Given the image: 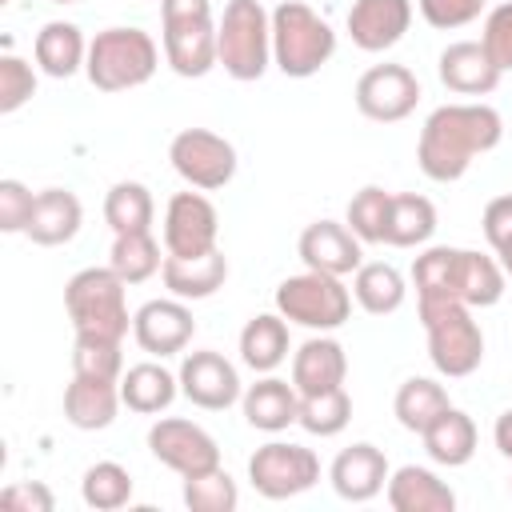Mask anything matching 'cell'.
<instances>
[{
  "label": "cell",
  "instance_id": "obj_18",
  "mask_svg": "<svg viewBox=\"0 0 512 512\" xmlns=\"http://www.w3.org/2000/svg\"><path fill=\"white\" fill-rule=\"evenodd\" d=\"M440 84L456 96H488L500 84V68L480 40H456L440 52Z\"/></svg>",
  "mask_w": 512,
  "mask_h": 512
},
{
  "label": "cell",
  "instance_id": "obj_27",
  "mask_svg": "<svg viewBox=\"0 0 512 512\" xmlns=\"http://www.w3.org/2000/svg\"><path fill=\"white\" fill-rule=\"evenodd\" d=\"M32 52H36L40 72L52 76V80H68V76L80 72L84 60H88V44H84L80 28L68 24V20H48V24L36 32Z\"/></svg>",
  "mask_w": 512,
  "mask_h": 512
},
{
  "label": "cell",
  "instance_id": "obj_8",
  "mask_svg": "<svg viewBox=\"0 0 512 512\" xmlns=\"http://www.w3.org/2000/svg\"><path fill=\"white\" fill-rule=\"evenodd\" d=\"M276 312L288 324L312 328V332H332L352 316V292L340 284V276H324V272H300L288 276L276 288Z\"/></svg>",
  "mask_w": 512,
  "mask_h": 512
},
{
  "label": "cell",
  "instance_id": "obj_24",
  "mask_svg": "<svg viewBox=\"0 0 512 512\" xmlns=\"http://www.w3.org/2000/svg\"><path fill=\"white\" fill-rule=\"evenodd\" d=\"M240 408H244V420H248L256 432H284V428L296 424V416H300V392H296V384H288V380L264 376V380H256V384L244 388Z\"/></svg>",
  "mask_w": 512,
  "mask_h": 512
},
{
  "label": "cell",
  "instance_id": "obj_3",
  "mask_svg": "<svg viewBox=\"0 0 512 512\" xmlns=\"http://www.w3.org/2000/svg\"><path fill=\"white\" fill-rule=\"evenodd\" d=\"M336 52V32L324 16H316L304 0H284L272 8V64L292 76H316Z\"/></svg>",
  "mask_w": 512,
  "mask_h": 512
},
{
  "label": "cell",
  "instance_id": "obj_10",
  "mask_svg": "<svg viewBox=\"0 0 512 512\" xmlns=\"http://www.w3.org/2000/svg\"><path fill=\"white\" fill-rule=\"evenodd\" d=\"M168 160H172L176 176L200 192H216L236 176V148L208 128L176 132L168 144Z\"/></svg>",
  "mask_w": 512,
  "mask_h": 512
},
{
  "label": "cell",
  "instance_id": "obj_49",
  "mask_svg": "<svg viewBox=\"0 0 512 512\" xmlns=\"http://www.w3.org/2000/svg\"><path fill=\"white\" fill-rule=\"evenodd\" d=\"M500 268H504V276L512 280V248H508V252H500Z\"/></svg>",
  "mask_w": 512,
  "mask_h": 512
},
{
  "label": "cell",
  "instance_id": "obj_42",
  "mask_svg": "<svg viewBox=\"0 0 512 512\" xmlns=\"http://www.w3.org/2000/svg\"><path fill=\"white\" fill-rule=\"evenodd\" d=\"M36 96V72L32 64H24L20 56L4 52L0 56V112L12 116L16 108H24Z\"/></svg>",
  "mask_w": 512,
  "mask_h": 512
},
{
  "label": "cell",
  "instance_id": "obj_26",
  "mask_svg": "<svg viewBox=\"0 0 512 512\" xmlns=\"http://www.w3.org/2000/svg\"><path fill=\"white\" fill-rule=\"evenodd\" d=\"M180 392V376H172L164 364L156 360H144V364H132L124 376H120V400L128 412H140V416H156L164 412Z\"/></svg>",
  "mask_w": 512,
  "mask_h": 512
},
{
  "label": "cell",
  "instance_id": "obj_16",
  "mask_svg": "<svg viewBox=\"0 0 512 512\" xmlns=\"http://www.w3.org/2000/svg\"><path fill=\"white\" fill-rule=\"evenodd\" d=\"M300 260L312 268V272H324V276H352L364 260H360V236L348 228V224H336V220H316L300 232Z\"/></svg>",
  "mask_w": 512,
  "mask_h": 512
},
{
  "label": "cell",
  "instance_id": "obj_40",
  "mask_svg": "<svg viewBox=\"0 0 512 512\" xmlns=\"http://www.w3.org/2000/svg\"><path fill=\"white\" fill-rule=\"evenodd\" d=\"M184 504L192 512H232L240 504V492L224 468H212L200 476H184Z\"/></svg>",
  "mask_w": 512,
  "mask_h": 512
},
{
  "label": "cell",
  "instance_id": "obj_7",
  "mask_svg": "<svg viewBox=\"0 0 512 512\" xmlns=\"http://www.w3.org/2000/svg\"><path fill=\"white\" fill-rule=\"evenodd\" d=\"M164 60L176 76L196 80L216 68V20L212 0H160Z\"/></svg>",
  "mask_w": 512,
  "mask_h": 512
},
{
  "label": "cell",
  "instance_id": "obj_14",
  "mask_svg": "<svg viewBox=\"0 0 512 512\" xmlns=\"http://www.w3.org/2000/svg\"><path fill=\"white\" fill-rule=\"evenodd\" d=\"M176 376H180V396L192 400L204 412H224V408H232L244 396L236 368L220 352H212V348L188 352Z\"/></svg>",
  "mask_w": 512,
  "mask_h": 512
},
{
  "label": "cell",
  "instance_id": "obj_50",
  "mask_svg": "<svg viewBox=\"0 0 512 512\" xmlns=\"http://www.w3.org/2000/svg\"><path fill=\"white\" fill-rule=\"evenodd\" d=\"M48 4H76V0H48Z\"/></svg>",
  "mask_w": 512,
  "mask_h": 512
},
{
  "label": "cell",
  "instance_id": "obj_9",
  "mask_svg": "<svg viewBox=\"0 0 512 512\" xmlns=\"http://www.w3.org/2000/svg\"><path fill=\"white\" fill-rule=\"evenodd\" d=\"M248 480H252V488H256L264 500H288V496L308 492V488L320 480V460H316V452L304 448V444L272 440V444H264V448L252 452V460H248Z\"/></svg>",
  "mask_w": 512,
  "mask_h": 512
},
{
  "label": "cell",
  "instance_id": "obj_13",
  "mask_svg": "<svg viewBox=\"0 0 512 512\" xmlns=\"http://www.w3.org/2000/svg\"><path fill=\"white\" fill-rule=\"evenodd\" d=\"M220 216L208 196L176 192L164 208V248L168 256H204L216 248Z\"/></svg>",
  "mask_w": 512,
  "mask_h": 512
},
{
  "label": "cell",
  "instance_id": "obj_43",
  "mask_svg": "<svg viewBox=\"0 0 512 512\" xmlns=\"http://www.w3.org/2000/svg\"><path fill=\"white\" fill-rule=\"evenodd\" d=\"M480 44L488 48V56L496 60L500 72H512V0L508 4H496L484 20V32H480Z\"/></svg>",
  "mask_w": 512,
  "mask_h": 512
},
{
  "label": "cell",
  "instance_id": "obj_33",
  "mask_svg": "<svg viewBox=\"0 0 512 512\" xmlns=\"http://www.w3.org/2000/svg\"><path fill=\"white\" fill-rule=\"evenodd\" d=\"M404 276L392 268V264H384V260H372V264H360L356 272H352V296H356V304L364 308V312H372V316H388V312H396L400 304H404Z\"/></svg>",
  "mask_w": 512,
  "mask_h": 512
},
{
  "label": "cell",
  "instance_id": "obj_19",
  "mask_svg": "<svg viewBox=\"0 0 512 512\" xmlns=\"http://www.w3.org/2000/svg\"><path fill=\"white\" fill-rule=\"evenodd\" d=\"M332 488L340 500H352V504H368L380 488H388V460L376 444L360 440L352 448H344L336 460H332Z\"/></svg>",
  "mask_w": 512,
  "mask_h": 512
},
{
  "label": "cell",
  "instance_id": "obj_28",
  "mask_svg": "<svg viewBox=\"0 0 512 512\" xmlns=\"http://www.w3.org/2000/svg\"><path fill=\"white\" fill-rule=\"evenodd\" d=\"M288 356V320L280 312H260L240 332V360L252 372H272Z\"/></svg>",
  "mask_w": 512,
  "mask_h": 512
},
{
  "label": "cell",
  "instance_id": "obj_11",
  "mask_svg": "<svg viewBox=\"0 0 512 512\" xmlns=\"http://www.w3.org/2000/svg\"><path fill=\"white\" fill-rule=\"evenodd\" d=\"M148 452H152L164 468H172V472H180V476H200V472L220 468V448H216V440H212L200 424L180 420V416H164V420H156V424L148 428Z\"/></svg>",
  "mask_w": 512,
  "mask_h": 512
},
{
  "label": "cell",
  "instance_id": "obj_22",
  "mask_svg": "<svg viewBox=\"0 0 512 512\" xmlns=\"http://www.w3.org/2000/svg\"><path fill=\"white\" fill-rule=\"evenodd\" d=\"M120 384L116 380H92V376H72L64 388V420L80 432H100L116 420L120 412Z\"/></svg>",
  "mask_w": 512,
  "mask_h": 512
},
{
  "label": "cell",
  "instance_id": "obj_45",
  "mask_svg": "<svg viewBox=\"0 0 512 512\" xmlns=\"http://www.w3.org/2000/svg\"><path fill=\"white\" fill-rule=\"evenodd\" d=\"M36 196L20 180H0V232H28Z\"/></svg>",
  "mask_w": 512,
  "mask_h": 512
},
{
  "label": "cell",
  "instance_id": "obj_39",
  "mask_svg": "<svg viewBox=\"0 0 512 512\" xmlns=\"http://www.w3.org/2000/svg\"><path fill=\"white\" fill-rule=\"evenodd\" d=\"M456 260H460V248H444V244L420 252L412 264L416 296H452L456 300Z\"/></svg>",
  "mask_w": 512,
  "mask_h": 512
},
{
  "label": "cell",
  "instance_id": "obj_31",
  "mask_svg": "<svg viewBox=\"0 0 512 512\" xmlns=\"http://www.w3.org/2000/svg\"><path fill=\"white\" fill-rule=\"evenodd\" d=\"M424 452H428L436 464H444V468L468 464L472 452H476V424H472V416L460 412V408H448V412L424 432Z\"/></svg>",
  "mask_w": 512,
  "mask_h": 512
},
{
  "label": "cell",
  "instance_id": "obj_17",
  "mask_svg": "<svg viewBox=\"0 0 512 512\" xmlns=\"http://www.w3.org/2000/svg\"><path fill=\"white\" fill-rule=\"evenodd\" d=\"M412 24V0H352L348 36L360 52H388Z\"/></svg>",
  "mask_w": 512,
  "mask_h": 512
},
{
  "label": "cell",
  "instance_id": "obj_34",
  "mask_svg": "<svg viewBox=\"0 0 512 512\" xmlns=\"http://www.w3.org/2000/svg\"><path fill=\"white\" fill-rule=\"evenodd\" d=\"M152 216H156V204H152V192L140 184V180H120L108 188L104 196V220L116 236L124 232H152Z\"/></svg>",
  "mask_w": 512,
  "mask_h": 512
},
{
  "label": "cell",
  "instance_id": "obj_47",
  "mask_svg": "<svg viewBox=\"0 0 512 512\" xmlns=\"http://www.w3.org/2000/svg\"><path fill=\"white\" fill-rule=\"evenodd\" d=\"M484 240L492 244V252L500 256V252H508L512 248V192L508 196H496V200H488V208H484Z\"/></svg>",
  "mask_w": 512,
  "mask_h": 512
},
{
  "label": "cell",
  "instance_id": "obj_36",
  "mask_svg": "<svg viewBox=\"0 0 512 512\" xmlns=\"http://www.w3.org/2000/svg\"><path fill=\"white\" fill-rule=\"evenodd\" d=\"M80 496H84V504L96 508V512H116V508H124V504L132 500V476H128V468H120L116 460H100V464H92V468L84 472Z\"/></svg>",
  "mask_w": 512,
  "mask_h": 512
},
{
  "label": "cell",
  "instance_id": "obj_44",
  "mask_svg": "<svg viewBox=\"0 0 512 512\" xmlns=\"http://www.w3.org/2000/svg\"><path fill=\"white\" fill-rule=\"evenodd\" d=\"M416 4H420V16H424L432 28L448 32V28L472 24V20L484 12L488 0H416Z\"/></svg>",
  "mask_w": 512,
  "mask_h": 512
},
{
  "label": "cell",
  "instance_id": "obj_29",
  "mask_svg": "<svg viewBox=\"0 0 512 512\" xmlns=\"http://www.w3.org/2000/svg\"><path fill=\"white\" fill-rule=\"evenodd\" d=\"M504 268L492 256H480L472 248H460L456 260V300H464L468 308H492L504 296Z\"/></svg>",
  "mask_w": 512,
  "mask_h": 512
},
{
  "label": "cell",
  "instance_id": "obj_12",
  "mask_svg": "<svg viewBox=\"0 0 512 512\" xmlns=\"http://www.w3.org/2000/svg\"><path fill=\"white\" fill-rule=\"evenodd\" d=\"M420 104V80L404 64H372L356 80V108L376 124H396Z\"/></svg>",
  "mask_w": 512,
  "mask_h": 512
},
{
  "label": "cell",
  "instance_id": "obj_15",
  "mask_svg": "<svg viewBox=\"0 0 512 512\" xmlns=\"http://www.w3.org/2000/svg\"><path fill=\"white\" fill-rule=\"evenodd\" d=\"M192 332H196V320H192V312L184 308V300H148V304H140L136 308V316H132V336H136V344L148 352V356H176V352H184L188 348V340H192Z\"/></svg>",
  "mask_w": 512,
  "mask_h": 512
},
{
  "label": "cell",
  "instance_id": "obj_51",
  "mask_svg": "<svg viewBox=\"0 0 512 512\" xmlns=\"http://www.w3.org/2000/svg\"><path fill=\"white\" fill-rule=\"evenodd\" d=\"M0 4H8V0H0Z\"/></svg>",
  "mask_w": 512,
  "mask_h": 512
},
{
  "label": "cell",
  "instance_id": "obj_20",
  "mask_svg": "<svg viewBox=\"0 0 512 512\" xmlns=\"http://www.w3.org/2000/svg\"><path fill=\"white\" fill-rule=\"evenodd\" d=\"M344 376H348V356H344L340 340H332V336H312L292 356V384L300 396L344 388Z\"/></svg>",
  "mask_w": 512,
  "mask_h": 512
},
{
  "label": "cell",
  "instance_id": "obj_6",
  "mask_svg": "<svg viewBox=\"0 0 512 512\" xmlns=\"http://www.w3.org/2000/svg\"><path fill=\"white\" fill-rule=\"evenodd\" d=\"M160 64V48L144 28H104L88 44L84 72L100 92H128L152 80Z\"/></svg>",
  "mask_w": 512,
  "mask_h": 512
},
{
  "label": "cell",
  "instance_id": "obj_35",
  "mask_svg": "<svg viewBox=\"0 0 512 512\" xmlns=\"http://www.w3.org/2000/svg\"><path fill=\"white\" fill-rule=\"evenodd\" d=\"M108 268L124 280V284H144L152 280L160 268H164V256H160V244L152 232H124L112 240V252H108Z\"/></svg>",
  "mask_w": 512,
  "mask_h": 512
},
{
  "label": "cell",
  "instance_id": "obj_46",
  "mask_svg": "<svg viewBox=\"0 0 512 512\" xmlns=\"http://www.w3.org/2000/svg\"><path fill=\"white\" fill-rule=\"evenodd\" d=\"M0 504L8 512H52L56 508V496L40 480H20V484H8L0 492Z\"/></svg>",
  "mask_w": 512,
  "mask_h": 512
},
{
  "label": "cell",
  "instance_id": "obj_2",
  "mask_svg": "<svg viewBox=\"0 0 512 512\" xmlns=\"http://www.w3.org/2000/svg\"><path fill=\"white\" fill-rule=\"evenodd\" d=\"M420 324L428 332V356L440 376H472L484 360V332L472 308L452 296H420Z\"/></svg>",
  "mask_w": 512,
  "mask_h": 512
},
{
  "label": "cell",
  "instance_id": "obj_37",
  "mask_svg": "<svg viewBox=\"0 0 512 512\" xmlns=\"http://www.w3.org/2000/svg\"><path fill=\"white\" fill-rule=\"evenodd\" d=\"M352 420V400L344 388H328V392H312V396H300V416L296 424L312 436H336L344 432Z\"/></svg>",
  "mask_w": 512,
  "mask_h": 512
},
{
  "label": "cell",
  "instance_id": "obj_1",
  "mask_svg": "<svg viewBox=\"0 0 512 512\" xmlns=\"http://www.w3.org/2000/svg\"><path fill=\"white\" fill-rule=\"evenodd\" d=\"M504 136V120L488 104H444L436 108L416 144L420 172L436 184H452L468 172V164L480 152H492Z\"/></svg>",
  "mask_w": 512,
  "mask_h": 512
},
{
  "label": "cell",
  "instance_id": "obj_38",
  "mask_svg": "<svg viewBox=\"0 0 512 512\" xmlns=\"http://www.w3.org/2000/svg\"><path fill=\"white\" fill-rule=\"evenodd\" d=\"M388 208H392V192L368 184L348 200V228L360 236V244H384V228H388Z\"/></svg>",
  "mask_w": 512,
  "mask_h": 512
},
{
  "label": "cell",
  "instance_id": "obj_48",
  "mask_svg": "<svg viewBox=\"0 0 512 512\" xmlns=\"http://www.w3.org/2000/svg\"><path fill=\"white\" fill-rule=\"evenodd\" d=\"M492 436H496V448H500V456H508V460H512V408L496 416V428H492Z\"/></svg>",
  "mask_w": 512,
  "mask_h": 512
},
{
  "label": "cell",
  "instance_id": "obj_30",
  "mask_svg": "<svg viewBox=\"0 0 512 512\" xmlns=\"http://www.w3.org/2000/svg\"><path fill=\"white\" fill-rule=\"evenodd\" d=\"M448 408H452V404H448L444 384H436V380H428V376H412V380H404L400 392H396V400H392L396 420H400L408 432H420V436H424Z\"/></svg>",
  "mask_w": 512,
  "mask_h": 512
},
{
  "label": "cell",
  "instance_id": "obj_5",
  "mask_svg": "<svg viewBox=\"0 0 512 512\" xmlns=\"http://www.w3.org/2000/svg\"><path fill=\"white\" fill-rule=\"evenodd\" d=\"M124 280L112 268H80L64 284V308L76 328V336H96V340H124L128 336V296Z\"/></svg>",
  "mask_w": 512,
  "mask_h": 512
},
{
  "label": "cell",
  "instance_id": "obj_23",
  "mask_svg": "<svg viewBox=\"0 0 512 512\" xmlns=\"http://www.w3.org/2000/svg\"><path fill=\"white\" fill-rule=\"evenodd\" d=\"M80 220H84V208H80L76 192L44 188V192H36V208H32V220H28L24 236L40 248H60L80 232Z\"/></svg>",
  "mask_w": 512,
  "mask_h": 512
},
{
  "label": "cell",
  "instance_id": "obj_25",
  "mask_svg": "<svg viewBox=\"0 0 512 512\" xmlns=\"http://www.w3.org/2000/svg\"><path fill=\"white\" fill-rule=\"evenodd\" d=\"M388 504L392 512H452L456 492L420 464H404L388 476Z\"/></svg>",
  "mask_w": 512,
  "mask_h": 512
},
{
  "label": "cell",
  "instance_id": "obj_4",
  "mask_svg": "<svg viewBox=\"0 0 512 512\" xmlns=\"http://www.w3.org/2000/svg\"><path fill=\"white\" fill-rule=\"evenodd\" d=\"M216 64L232 80H260L272 64V12L260 0H228L216 20Z\"/></svg>",
  "mask_w": 512,
  "mask_h": 512
},
{
  "label": "cell",
  "instance_id": "obj_21",
  "mask_svg": "<svg viewBox=\"0 0 512 512\" xmlns=\"http://www.w3.org/2000/svg\"><path fill=\"white\" fill-rule=\"evenodd\" d=\"M164 288L176 300H208L224 288L228 280V260L220 248L204 252V256H164Z\"/></svg>",
  "mask_w": 512,
  "mask_h": 512
},
{
  "label": "cell",
  "instance_id": "obj_41",
  "mask_svg": "<svg viewBox=\"0 0 512 512\" xmlns=\"http://www.w3.org/2000/svg\"><path fill=\"white\" fill-rule=\"evenodd\" d=\"M72 372H76V376H92V380H116V384H120V376H124L120 340L76 336V348H72Z\"/></svg>",
  "mask_w": 512,
  "mask_h": 512
},
{
  "label": "cell",
  "instance_id": "obj_32",
  "mask_svg": "<svg viewBox=\"0 0 512 512\" xmlns=\"http://www.w3.org/2000/svg\"><path fill=\"white\" fill-rule=\"evenodd\" d=\"M436 232V208L428 196L416 192H396L392 208H388V228H384V244L392 248H416Z\"/></svg>",
  "mask_w": 512,
  "mask_h": 512
}]
</instances>
